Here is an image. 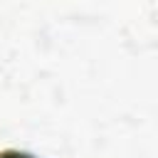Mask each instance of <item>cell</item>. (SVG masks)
Instances as JSON below:
<instances>
[{
  "label": "cell",
  "instance_id": "1",
  "mask_svg": "<svg viewBox=\"0 0 158 158\" xmlns=\"http://www.w3.org/2000/svg\"><path fill=\"white\" fill-rule=\"evenodd\" d=\"M0 158H35V156L22 153V151H2V153H0Z\"/></svg>",
  "mask_w": 158,
  "mask_h": 158
}]
</instances>
